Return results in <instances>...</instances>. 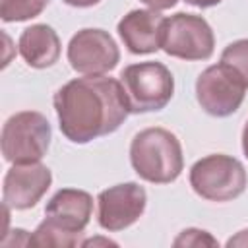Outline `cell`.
Instances as JSON below:
<instances>
[{
	"label": "cell",
	"mask_w": 248,
	"mask_h": 248,
	"mask_svg": "<svg viewBox=\"0 0 248 248\" xmlns=\"http://www.w3.org/2000/svg\"><path fill=\"white\" fill-rule=\"evenodd\" d=\"M147 194L138 182H124L103 190L97 196V221L108 232L124 231L145 211Z\"/></svg>",
	"instance_id": "obj_9"
},
{
	"label": "cell",
	"mask_w": 248,
	"mask_h": 248,
	"mask_svg": "<svg viewBox=\"0 0 248 248\" xmlns=\"http://www.w3.org/2000/svg\"><path fill=\"white\" fill-rule=\"evenodd\" d=\"M165 21L157 10H132L118 21V35L132 54H151L163 45Z\"/></svg>",
	"instance_id": "obj_11"
},
{
	"label": "cell",
	"mask_w": 248,
	"mask_h": 248,
	"mask_svg": "<svg viewBox=\"0 0 248 248\" xmlns=\"http://www.w3.org/2000/svg\"><path fill=\"white\" fill-rule=\"evenodd\" d=\"M52 130L45 114L21 110L12 114L2 128V155L8 163H39L48 145Z\"/></svg>",
	"instance_id": "obj_5"
},
{
	"label": "cell",
	"mask_w": 248,
	"mask_h": 248,
	"mask_svg": "<svg viewBox=\"0 0 248 248\" xmlns=\"http://www.w3.org/2000/svg\"><path fill=\"white\" fill-rule=\"evenodd\" d=\"M17 50L27 66L43 70L50 68L60 58V39L56 31L46 23H35L19 35Z\"/></svg>",
	"instance_id": "obj_13"
},
{
	"label": "cell",
	"mask_w": 248,
	"mask_h": 248,
	"mask_svg": "<svg viewBox=\"0 0 248 248\" xmlns=\"http://www.w3.org/2000/svg\"><path fill=\"white\" fill-rule=\"evenodd\" d=\"M246 95V83L225 62L205 68L196 81V99L211 116H229L238 110Z\"/></svg>",
	"instance_id": "obj_6"
},
{
	"label": "cell",
	"mask_w": 248,
	"mask_h": 248,
	"mask_svg": "<svg viewBox=\"0 0 248 248\" xmlns=\"http://www.w3.org/2000/svg\"><path fill=\"white\" fill-rule=\"evenodd\" d=\"M227 246H248V229L240 231L236 236H231L227 240Z\"/></svg>",
	"instance_id": "obj_19"
},
{
	"label": "cell",
	"mask_w": 248,
	"mask_h": 248,
	"mask_svg": "<svg viewBox=\"0 0 248 248\" xmlns=\"http://www.w3.org/2000/svg\"><path fill=\"white\" fill-rule=\"evenodd\" d=\"M68 62L83 76H105L116 68L120 50L105 29H81L68 43Z\"/></svg>",
	"instance_id": "obj_8"
},
{
	"label": "cell",
	"mask_w": 248,
	"mask_h": 248,
	"mask_svg": "<svg viewBox=\"0 0 248 248\" xmlns=\"http://www.w3.org/2000/svg\"><path fill=\"white\" fill-rule=\"evenodd\" d=\"M91 211H93L91 194H87L85 190H78V188L58 190L45 207V215L48 221L76 234H81L83 229L89 225Z\"/></svg>",
	"instance_id": "obj_12"
},
{
	"label": "cell",
	"mask_w": 248,
	"mask_h": 248,
	"mask_svg": "<svg viewBox=\"0 0 248 248\" xmlns=\"http://www.w3.org/2000/svg\"><path fill=\"white\" fill-rule=\"evenodd\" d=\"M78 244H81L79 234L60 229L58 225H54L48 219H45L29 238V246H37V248H50V246H54V248H72V246H78Z\"/></svg>",
	"instance_id": "obj_14"
},
{
	"label": "cell",
	"mask_w": 248,
	"mask_h": 248,
	"mask_svg": "<svg viewBox=\"0 0 248 248\" xmlns=\"http://www.w3.org/2000/svg\"><path fill=\"white\" fill-rule=\"evenodd\" d=\"M221 62L234 68L248 87V39H238L227 45L221 52Z\"/></svg>",
	"instance_id": "obj_16"
},
{
	"label": "cell",
	"mask_w": 248,
	"mask_h": 248,
	"mask_svg": "<svg viewBox=\"0 0 248 248\" xmlns=\"http://www.w3.org/2000/svg\"><path fill=\"white\" fill-rule=\"evenodd\" d=\"M60 132L74 143L112 134L130 114L120 79L107 76L76 78L54 93Z\"/></svg>",
	"instance_id": "obj_1"
},
{
	"label": "cell",
	"mask_w": 248,
	"mask_h": 248,
	"mask_svg": "<svg viewBox=\"0 0 248 248\" xmlns=\"http://www.w3.org/2000/svg\"><path fill=\"white\" fill-rule=\"evenodd\" d=\"M120 85L128 110L134 114L161 110L174 93V78L161 62H138L120 72Z\"/></svg>",
	"instance_id": "obj_3"
},
{
	"label": "cell",
	"mask_w": 248,
	"mask_h": 248,
	"mask_svg": "<svg viewBox=\"0 0 248 248\" xmlns=\"http://www.w3.org/2000/svg\"><path fill=\"white\" fill-rule=\"evenodd\" d=\"M215 37L209 23L196 14L178 12L165 21L161 48L180 60H207L213 54Z\"/></svg>",
	"instance_id": "obj_7"
},
{
	"label": "cell",
	"mask_w": 248,
	"mask_h": 248,
	"mask_svg": "<svg viewBox=\"0 0 248 248\" xmlns=\"http://www.w3.org/2000/svg\"><path fill=\"white\" fill-rule=\"evenodd\" d=\"M62 2H66L68 6H76V8H89V6L99 4L101 0H62Z\"/></svg>",
	"instance_id": "obj_20"
},
{
	"label": "cell",
	"mask_w": 248,
	"mask_h": 248,
	"mask_svg": "<svg viewBox=\"0 0 248 248\" xmlns=\"http://www.w3.org/2000/svg\"><path fill=\"white\" fill-rule=\"evenodd\" d=\"M184 2H188L196 8H211V6H217L221 0H184Z\"/></svg>",
	"instance_id": "obj_21"
},
{
	"label": "cell",
	"mask_w": 248,
	"mask_h": 248,
	"mask_svg": "<svg viewBox=\"0 0 248 248\" xmlns=\"http://www.w3.org/2000/svg\"><path fill=\"white\" fill-rule=\"evenodd\" d=\"M130 163L140 178L151 184L174 182L182 169V145L167 128H145L130 143Z\"/></svg>",
	"instance_id": "obj_2"
},
{
	"label": "cell",
	"mask_w": 248,
	"mask_h": 248,
	"mask_svg": "<svg viewBox=\"0 0 248 248\" xmlns=\"http://www.w3.org/2000/svg\"><path fill=\"white\" fill-rule=\"evenodd\" d=\"M190 186L207 202H231L246 190L248 176L238 159L225 153H213L192 165Z\"/></svg>",
	"instance_id": "obj_4"
},
{
	"label": "cell",
	"mask_w": 248,
	"mask_h": 248,
	"mask_svg": "<svg viewBox=\"0 0 248 248\" xmlns=\"http://www.w3.org/2000/svg\"><path fill=\"white\" fill-rule=\"evenodd\" d=\"M50 0H0V17L4 21H27L37 17Z\"/></svg>",
	"instance_id": "obj_15"
},
{
	"label": "cell",
	"mask_w": 248,
	"mask_h": 248,
	"mask_svg": "<svg viewBox=\"0 0 248 248\" xmlns=\"http://www.w3.org/2000/svg\"><path fill=\"white\" fill-rule=\"evenodd\" d=\"M52 182V172L46 165L23 163L14 165L4 176V203L12 209H29L46 194Z\"/></svg>",
	"instance_id": "obj_10"
},
{
	"label": "cell",
	"mask_w": 248,
	"mask_h": 248,
	"mask_svg": "<svg viewBox=\"0 0 248 248\" xmlns=\"http://www.w3.org/2000/svg\"><path fill=\"white\" fill-rule=\"evenodd\" d=\"M140 2L147 4L151 10L161 12V10H169V8H172V6H174L178 0H140Z\"/></svg>",
	"instance_id": "obj_18"
},
{
	"label": "cell",
	"mask_w": 248,
	"mask_h": 248,
	"mask_svg": "<svg viewBox=\"0 0 248 248\" xmlns=\"http://www.w3.org/2000/svg\"><path fill=\"white\" fill-rule=\"evenodd\" d=\"M174 246H217V240L200 229H184L172 242Z\"/></svg>",
	"instance_id": "obj_17"
},
{
	"label": "cell",
	"mask_w": 248,
	"mask_h": 248,
	"mask_svg": "<svg viewBox=\"0 0 248 248\" xmlns=\"http://www.w3.org/2000/svg\"><path fill=\"white\" fill-rule=\"evenodd\" d=\"M242 151H244V155L248 159V120H246L244 130H242Z\"/></svg>",
	"instance_id": "obj_22"
}]
</instances>
